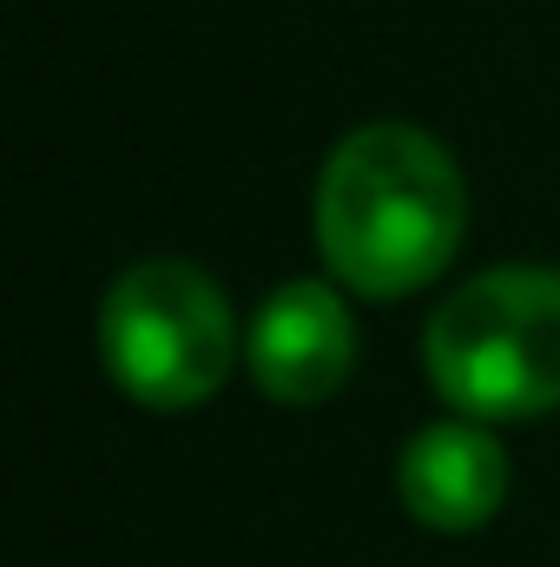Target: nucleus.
Returning a JSON list of instances; mask_svg holds the SVG:
<instances>
[{
	"instance_id": "obj_1",
	"label": "nucleus",
	"mask_w": 560,
	"mask_h": 567,
	"mask_svg": "<svg viewBox=\"0 0 560 567\" xmlns=\"http://www.w3.org/2000/svg\"><path fill=\"white\" fill-rule=\"evenodd\" d=\"M468 231V185L416 126H363L323 158L317 245L356 297H409L448 271Z\"/></svg>"
},
{
	"instance_id": "obj_3",
	"label": "nucleus",
	"mask_w": 560,
	"mask_h": 567,
	"mask_svg": "<svg viewBox=\"0 0 560 567\" xmlns=\"http://www.w3.org/2000/svg\"><path fill=\"white\" fill-rule=\"evenodd\" d=\"M231 303L185 258H145L120 271L100 303V357L145 410H198L231 377Z\"/></svg>"
},
{
	"instance_id": "obj_2",
	"label": "nucleus",
	"mask_w": 560,
	"mask_h": 567,
	"mask_svg": "<svg viewBox=\"0 0 560 567\" xmlns=\"http://www.w3.org/2000/svg\"><path fill=\"white\" fill-rule=\"evenodd\" d=\"M422 370L468 423L560 410V271L501 265L462 284L422 330Z\"/></svg>"
},
{
	"instance_id": "obj_4",
	"label": "nucleus",
	"mask_w": 560,
	"mask_h": 567,
	"mask_svg": "<svg viewBox=\"0 0 560 567\" xmlns=\"http://www.w3.org/2000/svg\"><path fill=\"white\" fill-rule=\"evenodd\" d=\"M245 363H251V383L271 403L310 410V403H323V396H336L350 383L356 317L330 284L297 278L258 303V317L245 330Z\"/></svg>"
},
{
	"instance_id": "obj_5",
	"label": "nucleus",
	"mask_w": 560,
	"mask_h": 567,
	"mask_svg": "<svg viewBox=\"0 0 560 567\" xmlns=\"http://www.w3.org/2000/svg\"><path fill=\"white\" fill-rule=\"evenodd\" d=\"M396 488H403L409 522L435 535H468L495 522V508L508 502V455L481 423H435L409 435Z\"/></svg>"
}]
</instances>
